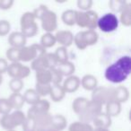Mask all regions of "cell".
<instances>
[{
    "mask_svg": "<svg viewBox=\"0 0 131 131\" xmlns=\"http://www.w3.org/2000/svg\"><path fill=\"white\" fill-rule=\"evenodd\" d=\"M15 4L14 0H0V9L8 10Z\"/></svg>",
    "mask_w": 131,
    "mask_h": 131,
    "instance_id": "ee69618b",
    "label": "cell"
},
{
    "mask_svg": "<svg viewBox=\"0 0 131 131\" xmlns=\"http://www.w3.org/2000/svg\"><path fill=\"white\" fill-rule=\"evenodd\" d=\"M6 131H16L15 129H10V130H6Z\"/></svg>",
    "mask_w": 131,
    "mask_h": 131,
    "instance_id": "681fc988",
    "label": "cell"
},
{
    "mask_svg": "<svg viewBox=\"0 0 131 131\" xmlns=\"http://www.w3.org/2000/svg\"><path fill=\"white\" fill-rule=\"evenodd\" d=\"M26 42H27V38L21 31H14L8 36V43L12 48L22 49L26 46Z\"/></svg>",
    "mask_w": 131,
    "mask_h": 131,
    "instance_id": "9a60e30c",
    "label": "cell"
},
{
    "mask_svg": "<svg viewBox=\"0 0 131 131\" xmlns=\"http://www.w3.org/2000/svg\"><path fill=\"white\" fill-rule=\"evenodd\" d=\"M102 112V104L95 102V101L89 100L87 104H86V106L84 107V109L83 110V111L78 115V117L80 121L90 124V122H93V119Z\"/></svg>",
    "mask_w": 131,
    "mask_h": 131,
    "instance_id": "52a82bcc",
    "label": "cell"
},
{
    "mask_svg": "<svg viewBox=\"0 0 131 131\" xmlns=\"http://www.w3.org/2000/svg\"><path fill=\"white\" fill-rule=\"evenodd\" d=\"M22 128L23 131H36L37 127L32 118L26 117L25 120H24L22 125Z\"/></svg>",
    "mask_w": 131,
    "mask_h": 131,
    "instance_id": "ab89813d",
    "label": "cell"
},
{
    "mask_svg": "<svg viewBox=\"0 0 131 131\" xmlns=\"http://www.w3.org/2000/svg\"><path fill=\"white\" fill-rule=\"evenodd\" d=\"M47 53L46 49H44L40 43H34L30 46H24L20 49L19 52V61L22 62H31L35 58L41 57Z\"/></svg>",
    "mask_w": 131,
    "mask_h": 131,
    "instance_id": "8992f818",
    "label": "cell"
},
{
    "mask_svg": "<svg viewBox=\"0 0 131 131\" xmlns=\"http://www.w3.org/2000/svg\"><path fill=\"white\" fill-rule=\"evenodd\" d=\"M77 10L68 9L64 11L61 15V20L64 24L68 26H73L75 24V17H77Z\"/></svg>",
    "mask_w": 131,
    "mask_h": 131,
    "instance_id": "484cf974",
    "label": "cell"
},
{
    "mask_svg": "<svg viewBox=\"0 0 131 131\" xmlns=\"http://www.w3.org/2000/svg\"><path fill=\"white\" fill-rule=\"evenodd\" d=\"M93 2L92 0H78L77 1V6L82 12H86L91 10Z\"/></svg>",
    "mask_w": 131,
    "mask_h": 131,
    "instance_id": "b9f144b4",
    "label": "cell"
},
{
    "mask_svg": "<svg viewBox=\"0 0 131 131\" xmlns=\"http://www.w3.org/2000/svg\"><path fill=\"white\" fill-rule=\"evenodd\" d=\"M56 58L58 63H63V62L68 61V49L65 47H58L54 52Z\"/></svg>",
    "mask_w": 131,
    "mask_h": 131,
    "instance_id": "836d02e7",
    "label": "cell"
},
{
    "mask_svg": "<svg viewBox=\"0 0 131 131\" xmlns=\"http://www.w3.org/2000/svg\"><path fill=\"white\" fill-rule=\"evenodd\" d=\"M81 86L86 91H92L93 92L95 88L98 86V80L96 77L91 74L84 75L82 78L80 79Z\"/></svg>",
    "mask_w": 131,
    "mask_h": 131,
    "instance_id": "2e32d148",
    "label": "cell"
},
{
    "mask_svg": "<svg viewBox=\"0 0 131 131\" xmlns=\"http://www.w3.org/2000/svg\"><path fill=\"white\" fill-rule=\"evenodd\" d=\"M31 69L36 71H40V70H44V69H49V63H48L47 58H46V54L43 55L41 57L35 58L33 61H31Z\"/></svg>",
    "mask_w": 131,
    "mask_h": 131,
    "instance_id": "cb8c5ba5",
    "label": "cell"
},
{
    "mask_svg": "<svg viewBox=\"0 0 131 131\" xmlns=\"http://www.w3.org/2000/svg\"><path fill=\"white\" fill-rule=\"evenodd\" d=\"M102 104L105 105L111 101L114 100V87L110 86H97L92 92V99Z\"/></svg>",
    "mask_w": 131,
    "mask_h": 131,
    "instance_id": "9c48e42d",
    "label": "cell"
},
{
    "mask_svg": "<svg viewBox=\"0 0 131 131\" xmlns=\"http://www.w3.org/2000/svg\"><path fill=\"white\" fill-rule=\"evenodd\" d=\"M129 99V91L126 86L119 85L114 87V100L119 103L127 102Z\"/></svg>",
    "mask_w": 131,
    "mask_h": 131,
    "instance_id": "ffe728a7",
    "label": "cell"
},
{
    "mask_svg": "<svg viewBox=\"0 0 131 131\" xmlns=\"http://www.w3.org/2000/svg\"><path fill=\"white\" fill-rule=\"evenodd\" d=\"M11 24L7 20H0V36L4 37L9 33Z\"/></svg>",
    "mask_w": 131,
    "mask_h": 131,
    "instance_id": "60d3db41",
    "label": "cell"
},
{
    "mask_svg": "<svg viewBox=\"0 0 131 131\" xmlns=\"http://www.w3.org/2000/svg\"><path fill=\"white\" fill-rule=\"evenodd\" d=\"M12 110L13 109L7 98H0V114H9Z\"/></svg>",
    "mask_w": 131,
    "mask_h": 131,
    "instance_id": "74e56055",
    "label": "cell"
},
{
    "mask_svg": "<svg viewBox=\"0 0 131 131\" xmlns=\"http://www.w3.org/2000/svg\"><path fill=\"white\" fill-rule=\"evenodd\" d=\"M56 39L53 33L49 32H45L40 38V44L44 48V49H49V48H52L53 46L56 44Z\"/></svg>",
    "mask_w": 131,
    "mask_h": 131,
    "instance_id": "1f68e13d",
    "label": "cell"
},
{
    "mask_svg": "<svg viewBox=\"0 0 131 131\" xmlns=\"http://www.w3.org/2000/svg\"><path fill=\"white\" fill-rule=\"evenodd\" d=\"M99 35L95 31L93 30H86L77 32L74 35V42L77 49H85L89 46H93L98 42Z\"/></svg>",
    "mask_w": 131,
    "mask_h": 131,
    "instance_id": "3957f363",
    "label": "cell"
},
{
    "mask_svg": "<svg viewBox=\"0 0 131 131\" xmlns=\"http://www.w3.org/2000/svg\"><path fill=\"white\" fill-rule=\"evenodd\" d=\"M36 131H58L57 129H55L51 126H48V127H37Z\"/></svg>",
    "mask_w": 131,
    "mask_h": 131,
    "instance_id": "bcb514c9",
    "label": "cell"
},
{
    "mask_svg": "<svg viewBox=\"0 0 131 131\" xmlns=\"http://www.w3.org/2000/svg\"><path fill=\"white\" fill-rule=\"evenodd\" d=\"M19 52H20V49H16V48H12L10 47L9 49L6 50V58L7 59L11 61V63L14 62H20L19 61Z\"/></svg>",
    "mask_w": 131,
    "mask_h": 131,
    "instance_id": "d590c367",
    "label": "cell"
},
{
    "mask_svg": "<svg viewBox=\"0 0 131 131\" xmlns=\"http://www.w3.org/2000/svg\"><path fill=\"white\" fill-rule=\"evenodd\" d=\"M67 125H68V120H67V118H66V117L64 115L56 114L52 116L50 126L54 127L55 129H57L58 131L64 130L67 127Z\"/></svg>",
    "mask_w": 131,
    "mask_h": 131,
    "instance_id": "7402d4cb",
    "label": "cell"
},
{
    "mask_svg": "<svg viewBox=\"0 0 131 131\" xmlns=\"http://www.w3.org/2000/svg\"><path fill=\"white\" fill-rule=\"evenodd\" d=\"M68 131H93V127L91 124L79 120L70 124Z\"/></svg>",
    "mask_w": 131,
    "mask_h": 131,
    "instance_id": "f1b7e54d",
    "label": "cell"
},
{
    "mask_svg": "<svg viewBox=\"0 0 131 131\" xmlns=\"http://www.w3.org/2000/svg\"><path fill=\"white\" fill-rule=\"evenodd\" d=\"M2 82H3V75H0V84H2Z\"/></svg>",
    "mask_w": 131,
    "mask_h": 131,
    "instance_id": "c3c4849f",
    "label": "cell"
},
{
    "mask_svg": "<svg viewBox=\"0 0 131 131\" xmlns=\"http://www.w3.org/2000/svg\"><path fill=\"white\" fill-rule=\"evenodd\" d=\"M120 16H119V21L124 26L126 27H129L131 25V4L127 3V5L126 6V7L120 12Z\"/></svg>",
    "mask_w": 131,
    "mask_h": 131,
    "instance_id": "4316f807",
    "label": "cell"
},
{
    "mask_svg": "<svg viewBox=\"0 0 131 131\" xmlns=\"http://www.w3.org/2000/svg\"><path fill=\"white\" fill-rule=\"evenodd\" d=\"M7 99L9 101L12 109H15V111L21 110L25 103L24 100V96L21 93H13Z\"/></svg>",
    "mask_w": 131,
    "mask_h": 131,
    "instance_id": "603a6c76",
    "label": "cell"
},
{
    "mask_svg": "<svg viewBox=\"0 0 131 131\" xmlns=\"http://www.w3.org/2000/svg\"><path fill=\"white\" fill-rule=\"evenodd\" d=\"M6 73L11 77V78L24 79L31 74V68L25 65H23L21 62H14L8 65Z\"/></svg>",
    "mask_w": 131,
    "mask_h": 131,
    "instance_id": "8fae6325",
    "label": "cell"
},
{
    "mask_svg": "<svg viewBox=\"0 0 131 131\" xmlns=\"http://www.w3.org/2000/svg\"><path fill=\"white\" fill-rule=\"evenodd\" d=\"M131 73V58L124 56L110 65L105 70V78L112 84H120L127 79Z\"/></svg>",
    "mask_w": 131,
    "mask_h": 131,
    "instance_id": "6da1fadb",
    "label": "cell"
},
{
    "mask_svg": "<svg viewBox=\"0 0 131 131\" xmlns=\"http://www.w3.org/2000/svg\"><path fill=\"white\" fill-rule=\"evenodd\" d=\"M50 86L51 84H35V91L38 93L40 97H44L49 94L50 92Z\"/></svg>",
    "mask_w": 131,
    "mask_h": 131,
    "instance_id": "8d00e7d4",
    "label": "cell"
},
{
    "mask_svg": "<svg viewBox=\"0 0 131 131\" xmlns=\"http://www.w3.org/2000/svg\"><path fill=\"white\" fill-rule=\"evenodd\" d=\"M39 19L41 23V27L46 32L52 33L58 29V16L56 13L49 8H46L40 15Z\"/></svg>",
    "mask_w": 131,
    "mask_h": 131,
    "instance_id": "30bf717a",
    "label": "cell"
},
{
    "mask_svg": "<svg viewBox=\"0 0 131 131\" xmlns=\"http://www.w3.org/2000/svg\"><path fill=\"white\" fill-rule=\"evenodd\" d=\"M98 19V14L93 10H89L86 12L77 11L75 24H77L80 28H86L87 30L95 31V29L97 28Z\"/></svg>",
    "mask_w": 131,
    "mask_h": 131,
    "instance_id": "277c9868",
    "label": "cell"
},
{
    "mask_svg": "<svg viewBox=\"0 0 131 131\" xmlns=\"http://www.w3.org/2000/svg\"><path fill=\"white\" fill-rule=\"evenodd\" d=\"M25 118L26 115L24 111L17 110L13 112H10L9 114L3 115L2 118H0V125L6 130L15 129V127L22 126Z\"/></svg>",
    "mask_w": 131,
    "mask_h": 131,
    "instance_id": "5b68a950",
    "label": "cell"
},
{
    "mask_svg": "<svg viewBox=\"0 0 131 131\" xmlns=\"http://www.w3.org/2000/svg\"><path fill=\"white\" fill-rule=\"evenodd\" d=\"M88 99L84 98V97H77L74 100V102H72V110L74 111V112L75 114L79 115L83 111V110L84 109V107L86 106L88 102Z\"/></svg>",
    "mask_w": 131,
    "mask_h": 131,
    "instance_id": "4dcf8cb0",
    "label": "cell"
},
{
    "mask_svg": "<svg viewBox=\"0 0 131 131\" xmlns=\"http://www.w3.org/2000/svg\"><path fill=\"white\" fill-rule=\"evenodd\" d=\"M62 86H63L66 93H75V92H77V90L79 89V87L81 86L80 78L75 75L68 77L63 81Z\"/></svg>",
    "mask_w": 131,
    "mask_h": 131,
    "instance_id": "5bb4252c",
    "label": "cell"
},
{
    "mask_svg": "<svg viewBox=\"0 0 131 131\" xmlns=\"http://www.w3.org/2000/svg\"><path fill=\"white\" fill-rule=\"evenodd\" d=\"M35 78L37 84H51V74L49 69L40 70L35 72Z\"/></svg>",
    "mask_w": 131,
    "mask_h": 131,
    "instance_id": "d4e9b609",
    "label": "cell"
},
{
    "mask_svg": "<svg viewBox=\"0 0 131 131\" xmlns=\"http://www.w3.org/2000/svg\"><path fill=\"white\" fill-rule=\"evenodd\" d=\"M26 117L31 118L35 122L37 127H43L50 126L52 115L49 112H33L28 110Z\"/></svg>",
    "mask_w": 131,
    "mask_h": 131,
    "instance_id": "7c38bea8",
    "label": "cell"
},
{
    "mask_svg": "<svg viewBox=\"0 0 131 131\" xmlns=\"http://www.w3.org/2000/svg\"><path fill=\"white\" fill-rule=\"evenodd\" d=\"M93 131H110V129L102 128V127H93Z\"/></svg>",
    "mask_w": 131,
    "mask_h": 131,
    "instance_id": "7dc6e473",
    "label": "cell"
},
{
    "mask_svg": "<svg viewBox=\"0 0 131 131\" xmlns=\"http://www.w3.org/2000/svg\"><path fill=\"white\" fill-rule=\"evenodd\" d=\"M118 16L113 13H107L98 19L97 27L103 32H112L118 29Z\"/></svg>",
    "mask_w": 131,
    "mask_h": 131,
    "instance_id": "ba28073f",
    "label": "cell"
},
{
    "mask_svg": "<svg viewBox=\"0 0 131 131\" xmlns=\"http://www.w3.org/2000/svg\"><path fill=\"white\" fill-rule=\"evenodd\" d=\"M54 36L56 39V42L59 43L61 47H65L67 49L74 42V34L71 31L68 30H60L57 31Z\"/></svg>",
    "mask_w": 131,
    "mask_h": 131,
    "instance_id": "4fadbf2b",
    "label": "cell"
},
{
    "mask_svg": "<svg viewBox=\"0 0 131 131\" xmlns=\"http://www.w3.org/2000/svg\"><path fill=\"white\" fill-rule=\"evenodd\" d=\"M112 118L102 111L93 119V124L94 127H102V128H109L111 126Z\"/></svg>",
    "mask_w": 131,
    "mask_h": 131,
    "instance_id": "ac0fdd59",
    "label": "cell"
},
{
    "mask_svg": "<svg viewBox=\"0 0 131 131\" xmlns=\"http://www.w3.org/2000/svg\"><path fill=\"white\" fill-rule=\"evenodd\" d=\"M49 108H50V103L49 101L40 99L38 102L33 104L29 111H33V112H49Z\"/></svg>",
    "mask_w": 131,
    "mask_h": 131,
    "instance_id": "83f0119b",
    "label": "cell"
},
{
    "mask_svg": "<svg viewBox=\"0 0 131 131\" xmlns=\"http://www.w3.org/2000/svg\"><path fill=\"white\" fill-rule=\"evenodd\" d=\"M49 95L54 102H59L65 98L66 92L62 84H51Z\"/></svg>",
    "mask_w": 131,
    "mask_h": 131,
    "instance_id": "e0dca14e",
    "label": "cell"
},
{
    "mask_svg": "<svg viewBox=\"0 0 131 131\" xmlns=\"http://www.w3.org/2000/svg\"><path fill=\"white\" fill-rule=\"evenodd\" d=\"M8 61L6 58H0V75H3L7 71L8 68Z\"/></svg>",
    "mask_w": 131,
    "mask_h": 131,
    "instance_id": "f6af8a7d",
    "label": "cell"
},
{
    "mask_svg": "<svg viewBox=\"0 0 131 131\" xmlns=\"http://www.w3.org/2000/svg\"><path fill=\"white\" fill-rule=\"evenodd\" d=\"M127 5V2L125 0H111L109 2V6L112 12L114 13H120L126 6ZM113 13V14H114Z\"/></svg>",
    "mask_w": 131,
    "mask_h": 131,
    "instance_id": "d6a6232c",
    "label": "cell"
},
{
    "mask_svg": "<svg viewBox=\"0 0 131 131\" xmlns=\"http://www.w3.org/2000/svg\"><path fill=\"white\" fill-rule=\"evenodd\" d=\"M23 96H24V102L31 104V106L40 100V97L39 96L38 93H36V91L34 89H27L24 92Z\"/></svg>",
    "mask_w": 131,
    "mask_h": 131,
    "instance_id": "f546056e",
    "label": "cell"
},
{
    "mask_svg": "<svg viewBox=\"0 0 131 131\" xmlns=\"http://www.w3.org/2000/svg\"><path fill=\"white\" fill-rule=\"evenodd\" d=\"M121 103L115 100H112L105 104V113L109 115L111 118L117 117L121 112Z\"/></svg>",
    "mask_w": 131,
    "mask_h": 131,
    "instance_id": "44dd1931",
    "label": "cell"
},
{
    "mask_svg": "<svg viewBox=\"0 0 131 131\" xmlns=\"http://www.w3.org/2000/svg\"><path fill=\"white\" fill-rule=\"evenodd\" d=\"M20 31L26 38L34 37L38 33V24H37L36 18L32 12H25L23 14L20 19Z\"/></svg>",
    "mask_w": 131,
    "mask_h": 131,
    "instance_id": "7a4b0ae2",
    "label": "cell"
},
{
    "mask_svg": "<svg viewBox=\"0 0 131 131\" xmlns=\"http://www.w3.org/2000/svg\"><path fill=\"white\" fill-rule=\"evenodd\" d=\"M24 85V80L17 78H12L9 82V88L13 93H21Z\"/></svg>",
    "mask_w": 131,
    "mask_h": 131,
    "instance_id": "e575fe53",
    "label": "cell"
},
{
    "mask_svg": "<svg viewBox=\"0 0 131 131\" xmlns=\"http://www.w3.org/2000/svg\"><path fill=\"white\" fill-rule=\"evenodd\" d=\"M49 71L51 74V84H61V83L63 82V77L58 71V69L56 68H50Z\"/></svg>",
    "mask_w": 131,
    "mask_h": 131,
    "instance_id": "f35d334b",
    "label": "cell"
},
{
    "mask_svg": "<svg viewBox=\"0 0 131 131\" xmlns=\"http://www.w3.org/2000/svg\"><path fill=\"white\" fill-rule=\"evenodd\" d=\"M46 58H47L48 63H49V69L50 68H57L58 62L56 58V56L54 55V53H46Z\"/></svg>",
    "mask_w": 131,
    "mask_h": 131,
    "instance_id": "7bdbcfd3",
    "label": "cell"
},
{
    "mask_svg": "<svg viewBox=\"0 0 131 131\" xmlns=\"http://www.w3.org/2000/svg\"><path fill=\"white\" fill-rule=\"evenodd\" d=\"M57 69L62 75V77H70V75H73L75 71V67L71 61H66L63 63H58L57 66Z\"/></svg>",
    "mask_w": 131,
    "mask_h": 131,
    "instance_id": "d6986e66",
    "label": "cell"
}]
</instances>
